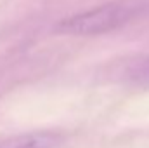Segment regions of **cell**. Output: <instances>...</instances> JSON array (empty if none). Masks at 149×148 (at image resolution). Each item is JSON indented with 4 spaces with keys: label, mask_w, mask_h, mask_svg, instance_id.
I'll return each instance as SVG.
<instances>
[{
    "label": "cell",
    "mask_w": 149,
    "mask_h": 148,
    "mask_svg": "<svg viewBox=\"0 0 149 148\" xmlns=\"http://www.w3.org/2000/svg\"><path fill=\"white\" fill-rule=\"evenodd\" d=\"M149 9V0H118L87 12L74 14L57 23V32L66 35H101L132 21Z\"/></svg>",
    "instance_id": "1"
},
{
    "label": "cell",
    "mask_w": 149,
    "mask_h": 148,
    "mask_svg": "<svg viewBox=\"0 0 149 148\" xmlns=\"http://www.w3.org/2000/svg\"><path fill=\"white\" fill-rule=\"evenodd\" d=\"M63 136L54 131H33L0 140V148H63Z\"/></svg>",
    "instance_id": "2"
},
{
    "label": "cell",
    "mask_w": 149,
    "mask_h": 148,
    "mask_svg": "<svg viewBox=\"0 0 149 148\" xmlns=\"http://www.w3.org/2000/svg\"><path fill=\"white\" fill-rule=\"evenodd\" d=\"M125 78L128 82H134V84L149 85V56L132 61L125 68Z\"/></svg>",
    "instance_id": "3"
}]
</instances>
